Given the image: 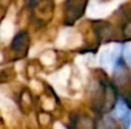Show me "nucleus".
I'll use <instances>...</instances> for the list:
<instances>
[{
  "instance_id": "nucleus-6",
  "label": "nucleus",
  "mask_w": 131,
  "mask_h": 129,
  "mask_svg": "<svg viewBox=\"0 0 131 129\" xmlns=\"http://www.w3.org/2000/svg\"><path fill=\"white\" fill-rule=\"evenodd\" d=\"M125 57H126L127 66L131 68V41H129V43L125 47Z\"/></svg>"
},
{
  "instance_id": "nucleus-4",
  "label": "nucleus",
  "mask_w": 131,
  "mask_h": 129,
  "mask_svg": "<svg viewBox=\"0 0 131 129\" xmlns=\"http://www.w3.org/2000/svg\"><path fill=\"white\" fill-rule=\"evenodd\" d=\"M71 129H95L94 122L87 115H77L75 119H70Z\"/></svg>"
},
{
  "instance_id": "nucleus-3",
  "label": "nucleus",
  "mask_w": 131,
  "mask_h": 129,
  "mask_svg": "<svg viewBox=\"0 0 131 129\" xmlns=\"http://www.w3.org/2000/svg\"><path fill=\"white\" fill-rule=\"evenodd\" d=\"M28 47H29V36H28L27 31H19L12 39L10 51L19 56H24Z\"/></svg>"
},
{
  "instance_id": "nucleus-1",
  "label": "nucleus",
  "mask_w": 131,
  "mask_h": 129,
  "mask_svg": "<svg viewBox=\"0 0 131 129\" xmlns=\"http://www.w3.org/2000/svg\"><path fill=\"white\" fill-rule=\"evenodd\" d=\"M115 122H120L122 129H130L131 127V108L121 99L118 97L116 104L112 108V117Z\"/></svg>"
},
{
  "instance_id": "nucleus-5",
  "label": "nucleus",
  "mask_w": 131,
  "mask_h": 129,
  "mask_svg": "<svg viewBox=\"0 0 131 129\" xmlns=\"http://www.w3.org/2000/svg\"><path fill=\"white\" fill-rule=\"evenodd\" d=\"M95 129H120V125H118L111 117H108V118L102 119V120L98 123V125H97Z\"/></svg>"
},
{
  "instance_id": "nucleus-2",
  "label": "nucleus",
  "mask_w": 131,
  "mask_h": 129,
  "mask_svg": "<svg viewBox=\"0 0 131 129\" xmlns=\"http://www.w3.org/2000/svg\"><path fill=\"white\" fill-rule=\"evenodd\" d=\"M87 1H66L65 3V24L73 25L83 14L87 8Z\"/></svg>"
}]
</instances>
